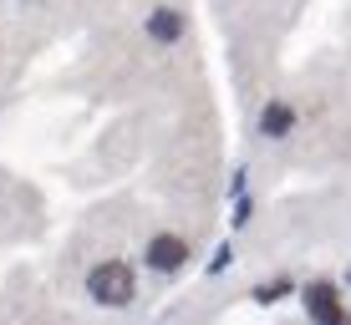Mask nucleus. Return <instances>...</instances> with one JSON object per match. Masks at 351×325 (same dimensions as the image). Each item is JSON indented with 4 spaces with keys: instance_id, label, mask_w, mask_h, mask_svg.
Listing matches in <instances>:
<instances>
[{
    "instance_id": "f257e3e1",
    "label": "nucleus",
    "mask_w": 351,
    "mask_h": 325,
    "mask_svg": "<svg viewBox=\"0 0 351 325\" xmlns=\"http://www.w3.org/2000/svg\"><path fill=\"white\" fill-rule=\"evenodd\" d=\"M87 295L97 300V305H112V310H128L132 295H138V285H132V270L123 259H107L97 264V270L87 274Z\"/></svg>"
},
{
    "instance_id": "f03ea898",
    "label": "nucleus",
    "mask_w": 351,
    "mask_h": 325,
    "mask_svg": "<svg viewBox=\"0 0 351 325\" xmlns=\"http://www.w3.org/2000/svg\"><path fill=\"white\" fill-rule=\"evenodd\" d=\"M300 300H306V315L316 320V325H351V320H346V305L336 300V290H331L326 280L306 285V295H300Z\"/></svg>"
},
{
    "instance_id": "7ed1b4c3",
    "label": "nucleus",
    "mask_w": 351,
    "mask_h": 325,
    "mask_svg": "<svg viewBox=\"0 0 351 325\" xmlns=\"http://www.w3.org/2000/svg\"><path fill=\"white\" fill-rule=\"evenodd\" d=\"M143 259H148V270H158V274H173L178 264L189 259V244H184L178 234H153V239H148V255H143Z\"/></svg>"
},
{
    "instance_id": "20e7f679",
    "label": "nucleus",
    "mask_w": 351,
    "mask_h": 325,
    "mask_svg": "<svg viewBox=\"0 0 351 325\" xmlns=\"http://www.w3.org/2000/svg\"><path fill=\"white\" fill-rule=\"evenodd\" d=\"M184 26H189V21L178 16V10H168V5L148 16V36H153L158 46H173V41H184Z\"/></svg>"
},
{
    "instance_id": "39448f33",
    "label": "nucleus",
    "mask_w": 351,
    "mask_h": 325,
    "mask_svg": "<svg viewBox=\"0 0 351 325\" xmlns=\"http://www.w3.org/2000/svg\"><path fill=\"white\" fill-rule=\"evenodd\" d=\"M290 127H295V112H290L285 102H270L260 112V132L265 138H290Z\"/></svg>"
},
{
    "instance_id": "423d86ee",
    "label": "nucleus",
    "mask_w": 351,
    "mask_h": 325,
    "mask_svg": "<svg viewBox=\"0 0 351 325\" xmlns=\"http://www.w3.org/2000/svg\"><path fill=\"white\" fill-rule=\"evenodd\" d=\"M285 290H290V280H275V285H260L255 300H260V305H275V300H280Z\"/></svg>"
},
{
    "instance_id": "0eeeda50",
    "label": "nucleus",
    "mask_w": 351,
    "mask_h": 325,
    "mask_svg": "<svg viewBox=\"0 0 351 325\" xmlns=\"http://www.w3.org/2000/svg\"><path fill=\"white\" fill-rule=\"evenodd\" d=\"M229 259H234V249H229V244H219V249H214V259H209V274H219Z\"/></svg>"
},
{
    "instance_id": "6e6552de",
    "label": "nucleus",
    "mask_w": 351,
    "mask_h": 325,
    "mask_svg": "<svg viewBox=\"0 0 351 325\" xmlns=\"http://www.w3.org/2000/svg\"><path fill=\"white\" fill-rule=\"evenodd\" d=\"M234 229H245L250 224V198H234V219H229Z\"/></svg>"
}]
</instances>
